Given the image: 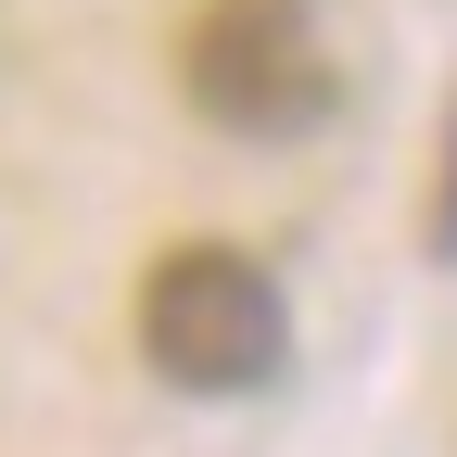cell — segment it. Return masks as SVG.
I'll list each match as a JSON object with an SVG mask.
<instances>
[{
	"mask_svg": "<svg viewBox=\"0 0 457 457\" xmlns=\"http://www.w3.org/2000/svg\"><path fill=\"white\" fill-rule=\"evenodd\" d=\"M140 356L179 394H267L293 356V305L242 242H165L140 267Z\"/></svg>",
	"mask_w": 457,
	"mask_h": 457,
	"instance_id": "6da1fadb",
	"label": "cell"
},
{
	"mask_svg": "<svg viewBox=\"0 0 457 457\" xmlns=\"http://www.w3.org/2000/svg\"><path fill=\"white\" fill-rule=\"evenodd\" d=\"M179 89L228 140H305L343 114V51L318 38L305 0H204L179 38Z\"/></svg>",
	"mask_w": 457,
	"mask_h": 457,
	"instance_id": "7a4b0ae2",
	"label": "cell"
},
{
	"mask_svg": "<svg viewBox=\"0 0 457 457\" xmlns=\"http://www.w3.org/2000/svg\"><path fill=\"white\" fill-rule=\"evenodd\" d=\"M432 254H457V114H445V191H432Z\"/></svg>",
	"mask_w": 457,
	"mask_h": 457,
	"instance_id": "3957f363",
	"label": "cell"
}]
</instances>
